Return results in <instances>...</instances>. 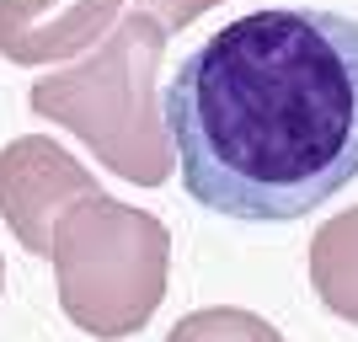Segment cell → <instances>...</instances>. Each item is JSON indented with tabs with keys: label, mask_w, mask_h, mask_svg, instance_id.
<instances>
[{
	"label": "cell",
	"mask_w": 358,
	"mask_h": 342,
	"mask_svg": "<svg viewBox=\"0 0 358 342\" xmlns=\"http://www.w3.org/2000/svg\"><path fill=\"white\" fill-rule=\"evenodd\" d=\"M166 342H284L273 321L257 311H236V305H214V311H193L166 332Z\"/></svg>",
	"instance_id": "cell-7"
},
{
	"label": "cell",
	"mask_w": 358,
	"mask_h": 342,
	"mask_svg": "<svg viewBox=\"0 0 358 342\" xmlns=\"http://www.w3.org/2000/svg\"><path fill=\"white\" fill-rule=\"evenodd\" d=\"M48 257H54L59 311L86 337H134L166 299V268H171L166 225L107 193L64 214Z\"/></svg>",
	"instance_id": "cell-3"
},
{
	"label": "cell",
	"mask_w": 358,
	"mask_h": 342,
	"mask_svg": "<svg viewBox=\"0 0 358 342\" xmlns=\"http://www.w3.org/2000/svg\"><path fill=\"white\" fill-rule=\"evenodd\" d=\"M161 64L166 27L150 11H129L80 64L32 80L27 107L38 118L70 129L107 171H118L139 187H161L177 171Z\"/></svg>",
	"instance_id": "cell-2"
},
{
	"label": "cell",
	"mask_w": 358,
	"mask_h": 342,
	"mask_svg": "<svg viewBox=\"0 0 358 342\" xmlns=\"http://www.w3.org/2000/svg\"><path fill=\"white\" fill-rule=\"evenodd\" d=\"M166 129L193 204L299 220L358 177V16L268 6L182 59Z\"/></svg>",
	"instance_id": "cell-1"
},
{
	"label": "cell",
	"mask_w": 358,
	"mask_h": 342,
	"mask_svg": "<svg viewBox=\"0 0 358 342\" xmlns=\"http://www.w3.org/2000/svg\"><path fill=\"white\" fill-rule=\"evenodd\" d=\"M86 198H96V177L48 134H22L0 150V220L27 252H54L59 220Z\"/></svg>",
	"instance_id": "cell-4"
},
{
	"label": "cell",
	"mask_w": 358,
	"mask_h": 342,
	"mask_svg": "<svg viewBox=\"0 0 358 342\" xmlns=\"http://www.w3.org/2000/svg\"><path fill=\"white\" fill-rule=\"evenodd\" d=\"M0 283H6V262H0Z\"/></svg>",
	"instance_id": "cell-9"
},
{
	"label": "cell",
	"mask_w": 358,
	"mask_h": 342,
	"mask_svg": "<svg viewBox=\"0 0 358 342\" xmlns=\"http://www.w3.org/2000/svg\"><path fill=\"white\" fill-rule=\"evenodd\" d=\"M214 6H220V0H145L139 11H150L166 32H171V27H187V22H198V16L214 11Z\"/></svg>",
	"instance_id": "cell-8"
},
{
	"label": "cell",
	"mask_w": 358,
	"mask_h": 342,
	"mask_svg": "<svg viewBox=\"0 0 358 342\" xmlns=\"http://www.w3.org/2000/svg\"><path fill=\"white\" fill-rule=\"evenodd\" d=\"M123 0H0V54L11 64H59L123 22Z\"/></svg>",
	"instance_id": "cell-5"
},
{
	"label": "cell",
	"mask_w": 358,
	"mask_h": 342,
	"mask_svg": "<svg viewBox=\"0 0 358 342\" xmlns=\"http://www.w3.org/2000/svg\"><path fill=\"white\" fill-rule=\"evenodd\" d=\"M310 283L331 315L358 327V208L331 214L310 241Z\"/></svg>",
	"instance_id": "cell-6"
}]
</instances>
